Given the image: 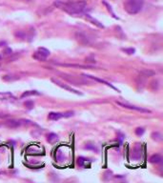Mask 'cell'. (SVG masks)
<instances>
[{
    "label": "cell",
    "instance_id": "20",
    "mask_svg": "<svg viewBox=\"0 0 163 183\" xmlns=\"http://www.w3.org/2000/svg\"><path fill=\"white\" fill-rule=\"evenodd\" d=\"M123 51L128 54H134L136 53V50L133 49V48H130V49H124Z\"/></svg>",
    "mask_w": 163,
    "mask_h": 183
},
{
    "label": "cell",
    "instance_id": "5",
    "mask_svg": "<svg viewBox=\"0 0 163 183\" xmlns=\"http://www.w3.org/2000/svg\"><path fill=\"white\" fill-rule=\"evenodd\" d=\"M116 103L121 106V107L123 108H126V109H130V110H135L137 112H140V113H145V114H150L151 113V111L148 110V109H144V108H141V107H137V106H134V105H130L128 103H122V102H116Z\"/></svg>",
    "mask_w": 163,
    "mask_h": 183
},
{
    "label": "cell",
    "instance_id": "12",
    "mask_svg": "<svg viewBox=\"0 0 163 183\" xmlns=\"http://www.w3.org/2000/svg\"><path fill=\"white\" fill-rule=\"evenodd\" d=\"M85 18L87 19L88 21L92 22V24H94V25H95V26H97L98 28H101V29H103V28H104L103 24H102V23H100V22L98 21V20H97V19H95V18L92 17L90 14H86Z\"/></svg>",
    "mask_w": 163,
    "mask_h": 183
},
{
    "label": "cell",
    "instance_id": "10",
    "mask_svg": "<svg viewBox=\"0 0 163 183\" xmlns=\"http://www.w3.org/2000/svg\"><path fill=\"white\" fill-rule=\"evenodd\" d=\"M0 100L12 102L15 100V97L11 93H0Z\"/></svg>",
    "mask_w": 163,
    "mask_h": 183
},
{
    "label": "cell",
    "instance_id": "23",
    "mask_svg": "<svg viewBox=\"0 0 163 183\" xmlns=\"http://www.w3.org/2000/svg\"><path fill=\"white\" fill-rule=\"evenodd\" d=\"M6 117H9L8 114H0V118H6Z\"/></svg>",
    "mask_w": 163,
    "mask_h": 183
},
{
    "label": "cell",
    "instance_id": "16",
    "mask_svg": "<svg viewBox=\"0 0 163 183\" xmlns=\"http://www.w3.org/2000/svg\"><path fill=\"white\" fill-rule=\"evenodd\" d=\"M58 65L65 66V67H76V68H84V69H91L92 66H84V65H75V64H58Z\"/></svg>",
    "mask_w": 163,
    "mask_h": 183
},
{
    "label": "cell",
    "instance_id": "13",
    "mask_svg": "<svg viewBox=\"0 0 163 183\" xmlns=\"http://www.w3.org/2000/svg\"><path fill=\"white\" fill-rule=\"evenodd\" d=\"M140 75H142L143 76H145V77H151V76H154L155 75V72L152 70H143L140 72Z\"/></svg>",
    "mask_w": 163,
    "mask_h": 183
},
{
    "label": "cell",
    "instance_id": "14",
    "mask_svg": "<svg viewBox=\"0 0 163 183\" xmlns=\"http://www.w3.org/2000/svg\"><path fill=\"white\" fill-rule=\"evenodd\" d=\"M162 160V157L159 155H154L150 157V162L154 163V164H158V163H160Z\"/></svg>",
    "mask_w": 163,
    "mask_h": 183
},
{
    "label": "cell",
    "instance_id": "21",
    "mask_svg": "<svg viewBox=\"0 0 163 183\" xmlns=\"http://www.w3.org/2000/svg\"><path fill=\"white\" fill-rule=\"evenodd\" d=\"M28 109H32L34 107V102H32V101H27V102H25V104H24Z\"/></svg>",
    "mask_w": 163,
    "mask_h": 183
},
{
    "label": "cell",
    "instance_id": "7",
    "mask_svg": "<svg viewBox=\"0 0 163 183\" xmlns=\"http://www.w3.org/2000/svg\"><path fill=\"white\" fill-rule=\"evenodd\" d=\"M75 36H76V39H77L81 44L89 45V44L91 43V38L89 37L87 34H85L84 33H81V32H77V33L75 34Z\"/></svg>",
    "mask_w": 163,
    "mask_h": 183
},
{
    "label": "cell",
    "instance_id": "22",
    "mask_svg": "<svg viewBox=\"0 0 163 183\" xmlns=\"http://www.w3.org/2000/svg\"><path fill=\"white\" fill-rule=\"evenodd\" d=\"M86 149H92V150H94V151H97V148H95V147L92 145V146H90V144H88L87 146L85 147Z\"/></svg>",
    "mask_w": 163,
    "mask_h": 183
},
{
    "label": "cell",
    "instance_id": "18",
    "mask_svg": "<svg viewBox=\"0 0 163 183\" xmlns=\"http://www.w3.org/2000/svg\"><path fill=\"white\" fill-rule=\"evenodd\" d=\"M57 140V136L55 134H50L49 136H48V141H49L50 143H53L55 142V141Z\"/></svg>",
    "mask_w": 163,
    "mask_h": 183
},
{
    "label": "cell",
    "instance_id": "15",
    "mask_svg": "<svg viewBox=\"0 0 163 183\" xmlns=\"http://www.w3.org/2000/svg\"><path fill=\"white\" fill-rule=\"evenodd\" d=\"M31 95H40V93L37 91H27L24 92L23 94L21 95V97H27V96H31Z\"/></svg>",
    "mask_w": 163,
    "mask_h": 183
},
{
    "label": "cell",
    "instance_id": "6",
    "mask_svg": "<svg viewBox=\"0 0 163 183\" xmlns=\"http://www.w3.org/2000/svg\"><path fill=\"white\" fill-rule=\"evenodd\" d=\"M52 81L54 83V84H56L57 86H59L60 88H62V89H64V90H66V91H69V92H71V93H73V94H75V95H83L82 93L78 92L77 90L73 89V88H72V87H69L68 85H66V84H64V83L60 82L59 80H57V79L52 78Z\"/></svg>",
    "mask_w": 163,
    "mask_h": 183
},
{
    "label": "cell",
    "instance_id": "2",
    "mask_svg": "<svg viewBox=\"0 0 163 183\" xmlns=\"http://www.w3.org/2000/svg\"><path fill=\"white\" fill-rule=\"evenodd\" d=\"M144 0H124V10L129 14H136L142 10Z\"/></svg>",
    "mask_w": 163,
    "mask_h": 183
},
{
    "label": "cell",
    "instance_id": "1",
    "mask_svg": "<svg viewBox=\"0 0 163 183\" xmlns=\"http://www.w3.org/2000/svg\"><path fill=\"white\" fill-rule=\"evenodd\" d=\"M56 8L62 10L69 14H80L86 8V2L84 1H61L57 0L54 2Z\"/></svg>",
    "mask_w": 163,
    "mask_h": 183
},
{
    "label": "cell",
    "instance_id": "8",
    "mask_svg": "<svg viewBox=\"0 0 163 183\" xmlns=\"http://www.w3.org/2000/svg\"><path fill=\"white\" fill-rule=\"evenodd\" d=\"M142 156V151H141V146H139V144L134 148L133 150V154H132V158L134 159H140Z\"/></svg>",
    "mask_w": 163,
    "mask_h": 183
},
{
    "label": "cell",
    "instance_id": "4",
    "mask_svg": "<svg viewBox=\"0 0 163 183\" xmlns=\"http://www.w3.org/2000/svg\"><path fill=\"white\" fill-rule=\"evenodd\" d=\"M73 112H66V113H50L49 119L51 120H58L62 117H71L73 115Z\"/></svg>",
    "mask_w": 163,
    "mask_h": 183
},
{
    "label": "cell",
    "instance_id": "17",
    "mask_svg": "<svg viewBox=\"0 0 163 183\" xmlns=\"http://www.w3.org/2000/svg\"><path fill=\"white\" fill-rule=\"evenodd\" d=\"M152 138L155 140V141H161L162 140V136L160 133H158V132H155V133H153L152 134Z\"/></svg>",
    "mask_w": 163,
    "mask_h": 183
},
{
    "label": "cell",
    "instance_id": "9",
    "mask_svg": "<svg viewBox=\"0 0 163 183\" xmlns=\"http://www.w3.org/2000/svg\"><path fill=\"white\" fill-rule=\"evenodd\" d=\"M84 76H86V77H88V78H91V79H92V80H95V81H97V82H100V83H103V84H105V85H107V86H109V87H111L112 89H114V90H116V91H117V92H119V90H118L117 88H116L114 87V85H112L111 83H109V82H107V81H105V80H103V79H100V78H97V77H95V76H92V75H83Z\"/></svg>",
    "mask_w": 163,
    "mask_h": 183
},
{
    "label": "cell",
    "instance_id": "19",
    "mask_svg": "<svg viewBox=\"0 0 163 183\" xmlns=\"http://www.w3.org/2000/svg\"><path fill=\"white\" fill-rule=\"evenodd\" d=\"M144 132H145V130L143 129V128H137L136 130V134L137 136H142V134H144Z\"/></svg>",
    "mask_w": 163,
    "mask_h": 183
},
{
    "label": "cell",
    "instance_id": "11",
    "mask_svg": "<svg viewBox=\"0 0 163 183\" xmlns=\"http://www.w3.org/2000/svg\"><path fill=\"white\" fill-rule=\"evenodd\" d=\"M21 125L20 120H15V119H10L6 121V126L8 128H17Z\"/></svg>",
    "mask_w": 163,
    "mask_h": 183
},
{
    "label": "cell",
    "instance_id": "3",
    "mask_svg": "<svg viewBox=\"0 0 163 183\" xmlns=\"http://www.w3.org/2000/svg\"><path fill=\"white\" fill-rule=\"evenodd\" d=\"M50 56V51L46 48H38L37 51L34 53L33 57L38 61H44L47 59V57Z\"/></svg>",
    "mask_w": 163,
    "mask_h": 183
}]
</instances>
